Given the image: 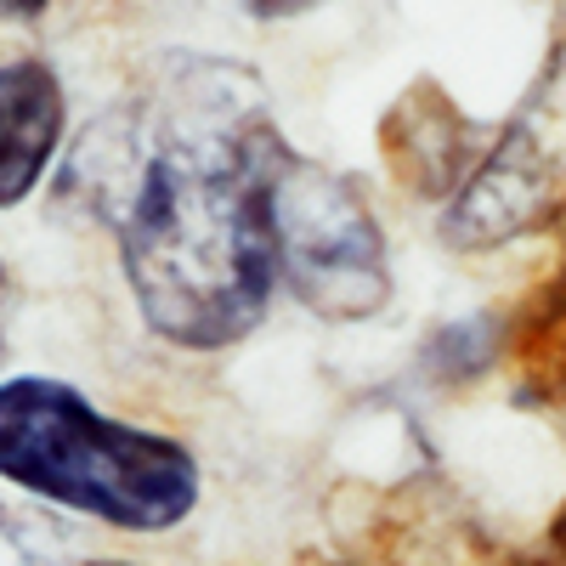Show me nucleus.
<instances>
[{"mask_svg":"<svg viewBox=\"0 0 566 566\" xmlns=\"http://www.w3.org/2000/svg\"><path fill=\"white\" fill-rule=\"evenodd\" d=\"M295 142L261 80L227 57H170L74 142L80 187L114 232L125 295L170 352H232L277 290L272 181Z\"/></svg>","mask_w":566,"mask_h":566,"instance_id":"1","label":"nucleus"},{"mask_svg":"<svg viewBox=\"0 0 566 566\" xmlns=\"http://www.w3.org/2000/svg\"><path fill=\"white\" fill-rule=\"evenodd\" d=\"M0 488L125 538H165L205 504V464L181 437L136 424L57 374L0 380Z\"/></svg>","mask_w":566,"mask_h":566,"instance_id":"2","label":"nucleus"},{"mask_svg":"<svg viewBox=\"0 0 566 566\" xmlns=\"http://www.w3.org/2000/svg\"><path fill=\"white\" fill-rule=\"evenodd\" d=\"M277 290L323 323H368L397 295L391 244L357 176L301 148L283 154L272 181Z\"/></svg>","mask_w":566,"mask_h":566,"instance_id":"3","label":"nucleus"},{"mask_svg":"<svg viewBox=\"0 0 566 566\" xmlns=\"http://www.w3.org/2000/svg\"><path fill=\"white\" fill-rule=\"evenodd\" d=\"M69 142V85L52 63H0V210L29 205Z\"/></svg>","mask_w":566,"mask_h":566,"instance_id":"4","label":"nucleus"},{"mask_svg":"<svg viewBox=\"0 0 566 566\" xmlns=\"http://www.w3.org/2000/svg\"><path fill=\"white\" fill-rule=\"evenodd\" d=\"M0 566H130V560L85 555V549L63 544L45 522H29L23 510H12L0 499Z\"/></svg>","mask_w":566,"mask_h":566,"instance_id":"5","label":"nucleus"},{"mask_svg":"<svg viewBox=\"0 0 566 566\" xmlns=\"http://www.w3.org/2000/svg\"><path fill=\"white\" fill-rule=\"evenodd\" d=\"M317 7H328V0H244V12L255 23H295V18H306Z\"/></svg>","mask_w":566,"mask_h":566,"instance_id":"6","label":"nucleus"},{"mask_svg":"<svg viewBox=\"0 0 566 566\" xmlns=\"http://www.w3.org/2000/svg\"><path fill=\"white\" fill-rule=\"evenodd\" d=\"M45 7L52 0H0V29H29L45 18Z\"/></svg>","mask_w":566,"mask_h":566,"instance_id":"7","label":"nucleus"},{"mask_svg":"<svg viewBox=\"0 0 566 566\" xmlns=\"http://www.w3.org/2000/svg\"><path fill=\"white\" fill-rule=\"evenodd\" d=\"M0 328H7V266H0Z\"/></svg>","mask_w":566,"mask_h":566,"instance_id":"8","label":"nucleus"}]
</instances>
